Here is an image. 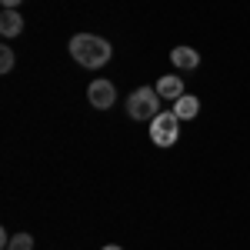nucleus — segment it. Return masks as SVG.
<instances>
[{
  "instance_id": "1",
  "label": "nucleus",
  "mask_w": 250,
  "mask_h": 250,
  "mask_svg": "<svg viewBox=\"0 0 250 250\" xmlns=\"http://www.w3.org/2000/svg\"><path fill=\"white\" fill-rule=\"evenodd\" d=\"M110 54H114L110 43L104 37H97V34H74L70 37V57L87 70H100L110 60Z\"/></svg>"
},
{
  "instance_id": "2",
  "label": "nucleus",
  "mask_w": 250,
  "mask_h": 250,
  "mask_svg": "<svg viewBox=\"0 0 250 250\" xmlns=\"http://www.w3.org/2000/svg\"><path fill=\"white\" fill-rule=\"evenodd\" d=\"M160 114V94L157 87H137L127 97V117L130 120H154Z\"/></svg>"
},
{
  "instance_id": "3",
  "label": "nucleus",
  "mask_w": 250,
  "mask_h": 250,
  "mask_svg": "<svg viewBox=\"0 0 250 250\" xmlns=\"http://www.w3.org/2000/svg\"><path fill=\"white\" fill-rule=\"evenodd\" d=\"M177 137H180V117L173 114V110H167V114L160 110L150 120V140H154V147H173Z\"/></svg>"
},
{
  "instance_id": "4",
  "label": "nucleus",
  "mask_w": 250,
  "mask_h": 250,
  "mask_svg": "<svg viewBox=\"0 0 250 250\" xmlns=\"http://www.w3.org/2000/svg\"><path fill=\"white\" fill-rule=\"evenodd\" d=\"M87 100H90V107H97V110H107V107H114V100H117V87L110 80H94L87 87Z\"/></svg>"
},
{
  "instance_id": "5",
  "label": "nucleus",
  "mask_w": 250,
  "mask_h": 250,
  "mask_svg": "<svg viewBox=\"0 0 250 250\" xmlns=\"http://www.w3.org/2000/svg\"><path fill=\"white\" fill-rule=\"evenodd\" d=\"M170 63L177 67V70H197V67H200V54H197L193 47H173Z\"/></svg>"
},
{
  "instance_id": "6",
  "label": "nucleus",
  "mask_w": 250,
  "mask_h": 250,
  "mask_svg": "<svg viewBox=\"0 0 250 250\" xmlns=\"http://www.w3.org/2000/svg\"><path fill=\"white\" fill-rule=\"evenodd\" d=\"M20 30H23V17H20V10L3 7V14H0V34H3V37H17Z\"/></svg>"
},
{
  "instance_id": "7",
  "label": "nucleus",
  "mask_w": 250,
  "mask_h": 250,
  "mask_svg": "<svg viewBox=\"0 0 250 250\" xmlns=\"http://www.w3.org/2000/svg\"><path fill=\"white\" fill-rule=\"evenodd\" d=\"M157 94H160V100H177V97H184V80L180 77H160L157 80Z\"/></svg>"
},
{
  "instance_id": "8",
  "label": "nucleus",
  "mask_w": 250,
  "mask_h": 250,
  "mask_svg": "<svg viewBox=\"0 0 250 250\" xmlns=\"http://www.w3.org/2000/svg\"><path fill=\"white\" fill-rule=\"evenodd\" d=\"M173 114L180 117V120H193V117L200 114V100L190 94H184V97H177L173 100Z\"/></svg>"
},
{
  "instance_id": "9",
  "label": "nucleus",
  "mask_w": 250,
  "mask_h": 250,
  "mask_svg": "<svg viewBox=\"0 0 250 250\" xmlns=\"http://www.w3.org/2000/svg\"><path fill=\"white\" fill-rule=\"evenodd\" d=\"M7 250H34V237H30V233H14V237H10V244H7Z\"/></svg>"
},
{
  "instance_id": "10",
  "label": "nucleus",
  "mask_w": 250,
  "mask_h": 250,
  "mask_svg": "<svg viewBox=\"0 0 250 250\" xmlns=\"http://www.w3.org/2000/svg\"><path fill=\"white\" fill-rule=\"evenodd\" d=\"M10 70H14V50L0 47V74H10Z\"/></svg>"
},
{
  "instance_id": "11",
  "label": "nucleus",
  "mask_w": 250,
  "mask_h": 250,
  "mask_svg": "<svg viewBox=\"0 0 250 250\" xmlns=\"http://www.w3.org/2000/svg\"><path fill=\"white\" fill-rule=\"evenodd\" d=\"M0 3H3V7H10V10H17V7L23 3V0H0Z\"/></svg>"
},
{
  "instance_id": "12",
  "label": "nucleus",
  "mask_w": 250,
  "mask_h": 250,
  "mask_svg": "<svg viewBox=\"0 0 250 250\" xmlns=\"http://www.w3.org/2000/svg\"><path fill=\"white\" fill-rule=\"evenodd\" d=\"M100 250H120V247H117V244H107V247H100Z\"/></svg>"
}]
</instances>
